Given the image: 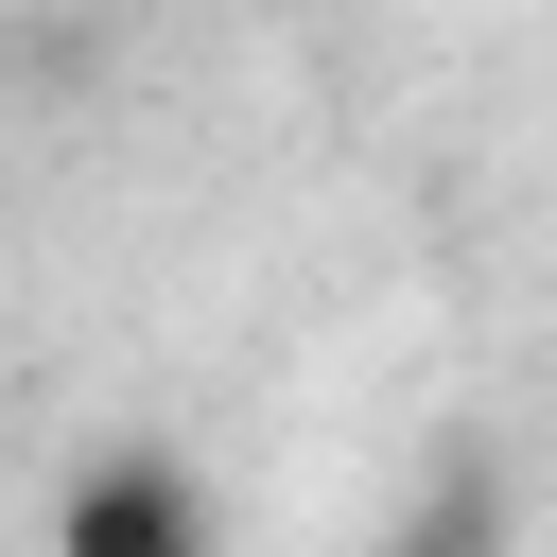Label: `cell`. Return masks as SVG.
<instances>
[{"mask_svg": "<svg viewBox=\"0 0 557 557\" xmlns=\"http://www.w3.org/2000/svg\"><path fill=\"white\" fill-rule=\"evenodd\" d=\"M522 540V487H505V453H435L418 487H400V522H383V557H505Z\"/></svg>", "mask_w": 557, "mask_h": 557, "instance_id": "2", "label": "cell"}, {"mask_svg": "<svg viewBox=\"0 0 557 557\" xmlns=\"http://www.w3.org/2000/svg\"><path fill=\"white\" fill-rule=\"evenodd\" d=\"M52 557H226V505L174 435H87L52 487Z\"/></svg>", "mask_w": 557, "mask_h": 557, "instance_id": "1", "label": "cell"}]
</instances>
